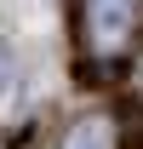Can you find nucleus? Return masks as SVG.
I'll list each match as a JSON object with an SVG mask.
<instances>
[{"label":"nucleus","mask_w":143,"mask_h":149,"mask_svg":"<svg viewBox=\"0 0 143 149\" xmlns=\"http://www.w3.org/2000/svg\"><path fill=\"white\" fill-rule=\"evenodd\" d=\"M86 23H92V40L115 52V46H126L132 23H137V0H86Z\"/></svg>","instance_id":"1"},{"label":"nucleus","mask_w":143,"mask_h":149,"mask_svg":"<svg viewBox=\"0 0 143 149\" xmlns=\"http://www.w3.org/2000/svg\"><path fill=\"white\" fill-rule=\"evenodd\" d=\"M57 149H115V120L109 115H80L57 138Z\"/></svg>","instance_id":"2"}]
</instances>
